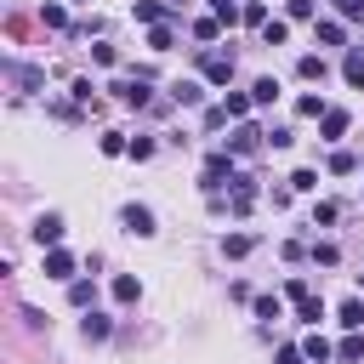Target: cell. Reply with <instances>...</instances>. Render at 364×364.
Here are the masks:
<instances>
[{
  "label": "cell",
  "instance_id": "obj_41",
  "mask_svg": "<svg viewBox=\"0 0 364 364\" xmlns=\"http://www.w3.org/2000/svg\"><path fill=\"white\" fill-rule=\"evenodd\" d=\"M330 6H336L341 17H364V0H330Z\"/></svg>",
  "mask_w": 364,
  "mask_h": 364
},
{
  "label": "cell",
  "instance_id": "obj_25",
  "mask_svg": "<svg viewBox=\"0 0 364 364\" xmlns=\"http://www.w3.org/2000/svg\"><path fill=\"white\" fill-rule=\"evenodd\" d=\"M284 34H290V23H279V17L262 23V40H267V46H284Z\"/></svg>",
  "mask_w": 364,
  "mask_h": 364
},
{
  "label": "cell",
  "instance_id": "obj_44",
  "mask_svg": "<svg viewBox=\"0 0 364 364\" xmlns=\"http://www.w3.org/2000/svg\"><path fill=\"white\" fill-rule=\"evenodd\" d=\"M358 290H364V273H358Z\"/></svg>",
  "mask_w": 364,
  "mask_h": 364
},
{
  "label": "cell",
  "instance_id": "obj_33",
  "mask_svg": "<svg viewBox=\"0 0 364 364\" xmlns=\"http://www.w3.org/2000/svg\"><path fill=\"white\" fill-rule=\"evenodd\" d=\"M210 11H216V17H222V23H239V17H245V11H239V6H233V0H210Z\"/></svg>",
  "mask_w": 364,
  "mask_h": 364
},
{
  "label": "cell",
  "instance_id": "obj_23",
  "mask_svg": "<svg viewBox=\"0 0 364 364\" xmlns=\"http://www.w3.org/2000/svg\"><path fill=\"white\" fill-rule=\"evenodd\" d=\"M136 296H142V284H136L131 273H119V279H114V301H136Z\"/></svg>",
  "mask_w": 364,
  "mask_h": 364
},
{
  "label": "cell",
  "instance_id": "obj_35",
  "mask_svg": "<svg viewBox=\"0 0 364 364\" xmlns=\"http://www.w3.org/2000/svg\"><path fill=\"white\" fill-rule=\"evenodd\" d=\"M102 154H131V142H125L119 131H108V136H102Z\"/></svg>",
  "mask_w": 364,
  "mask_h": 364
},
{
  "label": "cell",
  "instance_id": "obj_20",
  "mask_svg": "<svg viewBox=\"0 0 364 364\" xmlns=\"http://www.w3.org/2000/svg\"><path fill=\"white\" fill-rule=\"evenodd\" d=\"M296 74H301V80H324V57H318V51H307V57L296 63Z\"/></svg>",
  "mask_w": 364,
  "mask_h": 364
},
{
  "label": "cell",
  "instance_id": "obj_6",
  "mask_svg": "<svg viewBox=\"0 0 364 364\" xmlns=\"http://www.w3.org/2000/svg\"><path fill=\"white\" fill-rule=\"evenodd\" d=\"M28 233H34V245H46V250H57V245H63V216H57V210H46V216H40V222H34Z\"/></svg>",
  "mask_w": 364,
  "mask_h": 364
},
{
  "label": "cell",
  "instance_id": "obj_2",
  "mask_svg": "<svg viewBox=\"0 0 364 364\" xmlns=\"http://www.w3.org/2000/svg\"><path fill=\"white\" fill-rule=\"evenodd\" d=\"M233 68H239V63H233V51H199V74H205L210 85H228V80H233Z\"/></svg>",
  "mask_w": 364,
  "mask_h": 364
},
{
  "label": "cell",
  "instance_id": "obj_14",
  "mask_svg": "<svg viewBox=\"0 0 364 364\" xmlns=\"http://www.w3.org/2000/svg\"><path fill=\"white\" fill-rule=\"evenodd\" d=\"M250 97H256L262 108H273V102H279V80H273V74H262V80L250 85Z\"/></svg>",
  "mask_w": 364,
  "mask_h": 364
},
{
  "label": "cell",
  "instance_id": "obj_39",
  "mask_svg": "<svg viewBox=\"0 0 364 364\" xmlns=\"http://www.w3.org/2000/svg\"><path fill=\"white\" fill-rule=\"evenodd\" d=\"M228 125V108H205V131H222Z\"/></svg>",
  "mask_w": 364,
  "mask_h": 364
},
{
  "label": "cell",
  "instance_id": "obj_38",
  "mask_svg": "<svg viewBox=\"0 0 364 364\" xmlns=\"http://www.w3.org/2000/svg\"><path fill=\"white\" fill-rule=\"evenodd\" d=\"M91 57H97L102 68H114V63H119V51H114V46H91Z\"/></svg>",
  "mask_w": 364,
  "mask_h": 364
},
{
  "label": "cell",
  "instance_id": "obj_4",
  "mask_svg": "<svg viewBox=\"0 0 364 364\" xmlns=\"http://www.w3.org/2000/svg\"><path fill=\"white\" fill-rule=\"evenodd\" d=\"M256 148H267V131H256L250 119H239L233 136H228V154H256Z\"/></svg>",
  "mask_w": 364,
  "mask_h": 364
},
{
  "label": "cell",
  "instance_id": "obj_15",
  "mask_svg": "<svg viewBox=\"0 0 364 364\" xmlns=\"http://www.w3.org/2000/svg\"><path fill=\"white\" fill-rule=\"evenodd\" d=\"M250 250H256V239H250V233H228V239H222V256H233V262H239V256H250Z\"/></svg>",
  "mask_w": 364,
  "mask_h": 364
},
{
  "label": "cell",
  "instance_id": "obj_43",
  "mask_svg": "<svg viewBox=\"0 0 364 364\" xmlns=\"http://www.w3.org/2000/svg\"><path fill=\"white\" fill-rule=\"evenodd\" d=\"M171 6H176V11H182V6H188V0H171Z\"/></svg>",
  "mask_w": 364,
  "mask_h": 364
},
{
  "label": "cell",
  "instance_id": "obj_24",
  "mask_svg": "<svg viewBox=\"0 0 364 364\" xmlns=\"http://www.w3.org/2000/svg\"><path fill=\"white\" fill-rule=\"evenodd\" d=\"M336 358H341V364H358V358H364V336H347V341L336 347Z\"/></svg>",
  "mask_w": 364,
  "mask_h": 364
},
{
  "label": "cell",
  "instance_id": "obj_19",
  "mask_svg": "<svg viewBox=\"0 0 364 364\" xmlns=\"http://www.w3.org/2000/svg\"><path fill=\"white\" fill-rule=\"evenodd\" d=\"M341 40H347V28H341L336 17H324V23H318V46H341Z\"/></svg>",
  "mask_w": 364,
  "mask_h": 364
},
{
  "label": "cell",
  "instance_id": "obj_28",
  "mask_svg": "<svg viewBox=\"0 0 364 364\" xmlns=\"http://www.w3.org/2000/svg\"><path fill=\"white\" fill-rule=\"evenodd\" d=\"M341 324H347V330H358V324H364V301H358V296H353V301H341Z\"/></svg>",
  "mask_w": 364,
  "mask_h": 364
},
{
  "label": "cell",
  "instance_id": "obj_16",
  "mask_svg": "<svg viewBox=\"0 0 364 364\" xmlns=\"http://www.w3.org/2000/svg\"><path fill=\"white\" fill-rule=\"evenodd\" d=\"M216 34H222V17H216V11H210V17H199V23H193V40H199V46H210V40H216Z\"/></svg>",
  "mask_w": 364,
  "mask_h": 364
},
{
  "label": "cell",
  "instance_id": "obj_31",
  "mask_svg": "<svg viewBox=\"0 0 364 364\" xmlns=\"http://www.w3.org/2000/svg\"><path fill=\"white\" fill-rule=\"evenodd\" d=\"M313 262H318V267H336L341 250H336V245H313Z\"/></svg>",
  "mask_w": 364,
  "mask_h": 364
},
{
  "label": "cell",
  "instance_id": "obj_9",
  "mask_svg": "<svg viewBox=\"0 0 364 364\" xmlns=\"http://www.w3.org/2000/svg\"><path fill=\"white\" fill-rule=\"evenodd\" d=\"M290 301H296V318H301V324H318V318H324V301H318L313 290H301V296H290Z\"/></svg>",
  "mask_w": 364,
  "mask_h": 364
},
{
  "label": "cell",
  "instance_id": "obj_12",
  "mask_svg": "<svg viewBox=\"0 0 364 364\" xmlns=\"http://www.w3.org/2000/svg\"><path fill=\"white\" fill-rule=\"evenodd\" d=\"M347 125H353V114H347V108H324V142L347 136Z\"/></svg>",
  "mask_w": 364,
  "mask_h": 364
},
{
  "label": "cell",
  "instance_id": "obj_26",
  "mask_svg": "<svg viewBox=\"0 0 364 364\" xmlns=\"http://www.w3.org/2000/svg\"><path fill=\"white\" fill-rule=\"evenodd\" d=\"M148 51H171V23H154L148 28Z\"/></svg>",
  "mask_w": 364,
  "mask_h": 364
},
{
  "label": "cell",
  "instance_id": "obj_22",
  "mask_svg": "<svg viewBox=\"0 0 364 364\" xmlns=\"http://www.w3.org/2000/svg\"><path fill=\"white\" fill-rule=\"evenodd\" d=\"M336 216H341V205H336V199H318V205H313V228H330Z\"/></svg>",
  "mask_w": 364,
  "mask_h": 364
},
{
  "label": "cell",
  "instance_id": "obj_37",
  "mask_svg": "<svg viewBox=\"0 0 364 364\" xmlns=\"http://www.w3.org/2000/svg\"><path fill=\"white\" fill-rule=\"evenodd\" d=\"M91 296H97L91 284H68V301H74V307H91Z\"/></svg>",
  "mask_w": 364,
  "mask_h": 364
},
{
  "label": "cell",
  "instance_id": "obj_3",
  "mask_svg": "<svg viewBox=\"0 0 364 364\" xmlns=\"http://www.w3.org/2000/svg\"><path fill=\"white\" fill-rule=\"evenodd\" d=\"M114 97H119L125 108H148V102H154V80H148V74H136V80H119V85H114Z\"/></svg>",
  "mask_w": 364,
  "mask_h": 364
},
{
  "label": "cell",
  "instance_id": "obj_32",
  "mask_svg": "<svg viewBox=\"0 0 364 364\" xmlns=\"http://www.w3.org/2000/svg\"><path fill=\"white\" fill-rule=\"evenodd\" d=\"M284 307H279V296H256V318H279Z\"/></svg>",
  "mask_w": 364,
  "mask_h": 364
},
{
  "label": "cell",
  "instance_id": "obj_40",
  "mask_svg": "<svg viewBox=\"0 0 364 364\" xmlns=\"http://www.w3.org/2000/svg\"><path fill=\"white\" fill-rule=\"evenodd\" d=\"M279 364H313V358H307L301 347H279Z\"/></svg>",
  "mask_w": 364,
  "mask_h": 364
},
{
  "label": "cell",
  "instance_id": "obj_13",
  "mask_svg": "<svg viewBox=\"0 0 364 364\" xmlns=\"http://www.w3.org/2000/svg\"><path fill=\"white\" fill-rule=\"evenodd\" d=\"M341 80L364 91V51H347V57H341Z\"/></svg>",
  "mask_w": 364,
  "mask_h": 364
},
{
  "label": "cell",
  "instance_id": "obj_30",
  "mask_svg": "<svg viewBox=\"0 0 364 364\" xmlns=\"http://www.w3.org/2000/svg\"><path fill=\"white\" fill-rule=\"evenodd\" d=\"M290 188H296V193H313V188H318V171H296Z\"/></svg>",
  "mask_w": 364,
  "mask_h": 364
},
{
  "label": "cell",
  "instance_id": "obj_7",
  "mask_svg": "<svg viewBox=\"0 0 364 364\" xmlns=\"http://www.w3.org/2000/svg\"><path fill=\"white\" fill-rule=\"evenodd\" d=\"M6 74H11L23 91H40V85H46V68H34V63H6Z\"/></svg>",
  "mask_w": 364,
  "mask_h": 364
},
{
  "label": "cell",
  "instance_id": "obj_42",
  "mask_svg": "<svg viewBox=\"0 0 364 364\" xmlns=\"http://www.w3.org/2000/svg\"><path fill=\"white\" fill-rule=\"evenodd\" d=\"M290 17H313V0H290Z\"/></svg>",
  "mask_w": 364,
  "mask_h": 364
},
{
  "label": "cell",
  "instance_id": "obj_10",
  "mask_svg": "<svg viewBox=\"0 0 364 364\" xmlns=\"http://www.w3.org/2000/svg\"><path fill=\"white\" fill-rule=\"evenodd\" d=\"M80 336H85V341H108V336H114L108 313H85V318H80Z\"/></svg>",
  "mask_w": 364,
  "mask_h": 364
},
{
  "label": "cell",
  "instance_id": "obj_34",
  "mask_svg": "<svg viewBox=\"0 0 364 364\" xmlns=\"http://www.w3.org/2000/svg\"><path fill=\"white\" fill-rule=\"evenodd\" d=\"M245 23H250V28H262V23H267V6H262V0H250V6H245Z\"/></svg>",
  "mask_w": 364,
  "mask_h": 364
},
{
  "label": "cell",
  "instance_id": "obj_29",
  "mask_svg": "<svg viewBox=\"0 0 364 364\" xmlns=\"http://www.w3.org/2000/svg\"><path fill=\"white\" fill-rule=\"evenodd\" d=\"M330 171H336V176H353L358 159H353V154H330Z\"/></svg>",
  "mask_w": 364,
  "mask_h": 364
},
{
  "label": "cell",
  "instance_id": "obj_17",
  "mask_svg": "<svg viewBox=\"0 0 364 364\" xmlns=\"http://www.w3.org/2000/svg\"><path fill=\"white\" fill-rule=\"evenodd\" d=\"M301 353H307V358H313V364H330V358H336V353H330V341H324V336H307V341H301Z\"/></svg>",
  "mask_w": 364,
  "mask_h": 364
},
{
  "label": "cell",
  "instance_id": "obj_5",
  "mask_svg": "<svg viewBox=\"0 0 364 364\" xmlns=\"http://www.w3.org/2000/svg\"><path fill=\"white\" fill-rule=\"evenodd\" d=\"M119 222H125V233L154 239V210H148V205H125V210H119Z\"/></svg>",
  "mask_w": 364,
  "mask_h": 364
},
{
  "label": "cell",
  "instance_id": "obj_21",
  "mask_svg": "<svg viewBox=\"0 0 364 364\" xmlns=\"http://www.w3.org/2000/svg\"><path fill=\"white\" fill-rule=\"evenodd\" d=\"M296 114H301V119H324V97H313V91L296 97Z\"/></svg>",
  "mask_w": 364,
  "mask_h": 364
},
{
  "label": "cell",
  "instance_id": "obj_11",
  "mask_svg": "<svg viewBox=\"0 0 364 364\" xmlns=\"http://www.w3.org/2000/svg\"><path fill=\"white\" fill-rule=\"evenodd\" d=\"M199 97H205V85H199V80H171V102H182V108H193Z\"/></svg>",
  "mask_w": 364,
  "mask_h": 364
},
{
  "label": "cell",
  "instance_id": "obj_36",
  "mask_svg": "<svg viewBox=\"0 0 364 364\" xmlns=\"http://www.w3.org/2000/svg\"><path fill=\"white\" fill-rule=\"evenodd\" d=\"M131 159H154V136H131Z\"/></svg>",
  "mask_w": 364,
  "mask_h": 364
},
{
  "label": "cell",
  "instance_id": "obj_8",
  "mask_svg": "<svg viewBox=\"0 0 364 364\" xmlns=\"http://www.w3.org/2000/svg\"><path fill=\"white\" fill-rule=\"evenodd\" d=\"M46 279H74V256L57 245V250H46Z\"/></svg>",
  "mask_w": 364,
  "mask_h": 364
},
{
  "label": "cell",
  "instance_id": "obj_1",
  "mask_svg": "<svg viewBox=\"0 0 364 364\" xmlns=\"http://www.w3.org/2000/svg\"><path fill=\"white\" fill-rule=\"evenodd\" d=\"M233 176H239V171H233V154H210L205 171H199V188H205V193H222Z\"/></svg>",
  "mask_w": 364,
  "mask_h": 364
},
{
  "label": "cell",
  "instance_id": "obj_27",
  "mask_svg": "<svg viewBox=\"0 0 364 364\" xmlns=\"http://www.w3.org/2000/svg\"><path fill=\"white\" fill-rule=\"evenodd\" d=\"M250 102H256V97H239V91H228V102H222V108H228V119H245V114H250Z\"/></svg>",
  "mask_w": 364,
  "mask_h": 364
},
{
  "label": "cell",
  "instance_id": "obj_18",
  "mask_svg": "<svg viewBox=\"0 0 364 364\" xmlns=\"http://www.w3.org/2000/svg\"><path fill=\"white\" fill-rule=\"evenodd\" d=\"M40 23H46V28H68V11H63L57 0H46V6H40Z\"/></svg>",
  "mask_w": 364,
  "mask_h": 364
}]
</instances>
